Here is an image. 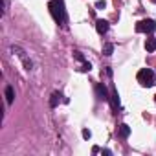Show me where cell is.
<instances>
[{
  "label": "cell",
  "instance_id": "cell-4",
  "mask_svg": "<svg viewBox=\"0 0 156 156\" xmlns=\"http://www.w3.org/2000/svg\"><path fill=\"white\" fill-rule=\"evenodd\" d=\"M96 92H98V98H99V99H103V101H108V99H110V96H108V92H107V88H105L103 83H99V85L96 87Z\"/></svg>",
  "mask_w": 156,
  "mask_h": 156
},
{
  "label": "cell",
  "instance_id": "cell-16",
  "mask_svg": "<svg viewBox=\"0 0 156 156\" xmlns=\"http://www.w3.org/2000/svg\"><path fill=\"white\" fill-rule=\"evenodd\" d=\"M154 101H156V96H154Z\"/></svg>",
  "mask_w": 156,
  "mask_h": 156
},
{
  "label": "cell",
  "instance_id": "cell-5",
  "mask_svg": "<svg viewBox=\"0 0 156 156\" xmlns=\"http://www.w3.org/2000/svg\"><path fill=\"white\" fill-rule=\"evenodd\" d=\"M96 30H98V33H107L108 31V22L107 20H103V19H99L98 22H96Z\"/></svg>",
  "mask_w": 156,
  "mask_h": 156
},
{
  "label": "cell",
  "instance_id": "cell-7",
  "mask_svg": "<svg viewBox=\"0 0 156 156\" xmlns=\"http://www.w3.org/2000/svg\"><path fill=\"white\" fill-rule=\"evenodd\" d=\"M13 99H15V90H13V87H8L6 88V101H8V105H11Z\"/></svg>",
  "mask_w": 156,
  "mask_h": 156
},
{
  "label": "cell",
  "instance_id": "cell-15",
  "mask_svg": "<svg viewBox=\"0 0 156 156\" xmlns=\"http://www.w3.org/2000/svg\"><path fill=\"white\" fill-rule=\"evenodd\" d=\"M90 136H92V132H90L88 129H85V130H83V138H85V140H90Z\"/></svg>",
  "mask_w": 156,
  "mask_h": 156
},
{
  "label": "cell",
  "instance_id": "cell-2",
  "mask_svg": "<svg viewBox=\"0 0 156 156\" xmlns=\"http://www.w3.org/2000/svg\"><path fill=\"white\" fill-rule=\"evenodd\" d=\"M138 83L141 87H152L156 83V73L151 68H141L138 72Z\"/></svg>",
  "mask_w": 156,
  "mask_h": 156
},
{
  "label": "cell",
  "instance_id": "cell-17",
  "mask_svg": "<svg viewBox=\"0 0 156 156\" xmlns=\"http://www.w3.org/2000/svg\"><path fill=\"white\" fill-rule=\"evenodd\" d=\"M152 2H156V0H152Z\"/></svg>",
  "mask_w": 156,
  "mask_h": 156
},
{
  "label": "cell",
  "instance_id": "cell-10",
  "mask_svg": "<svg viewBox=\"0 0 156 156\" xmlns=\"http://www.w3.org/2000/svg\"><path fill=\"white\" fill-rule=\"evenodd\" d=\"M61 98H62V96H61V92H53V96H51V101H50V105H51V107H57V103L61 101Z\"/></svg>",
  "mask_w": 156,
  "mask_h": 156
},
{
  "label": "cell",
  "instance_id": "cell-3",
  "mask_svg": "<svg viewBox=\"0 0 156 156\" xmlns=\"http://www.w3.org/2000/svg\"><path fill=\"white\" fill-rule=\"evenodd\" d=\"M154 30H156V22L151 20V19L140 20V22L136 24V31H140V33H151V31H154Z\"/></svg>",
  "mask_w": 156,
  "mask_h": 156
},
{
  "label": "cell",
  "instance_id": "cell-8",
  "mask_svg": "<svg viewBox=\"0 0 156 156\" xmlns=\"http://www.w3.org/2000/svg\"><path fill=\"white\" fill-rule=\"evenodd\" d=\"M129 134H130V127L129 125H119V136L121 138H129Z\"/></svg>",
  "mask_w": 156,
  "mask_h": 156
},
{
  "label": "cell",
  "instance_id": "cell-9",
  "mask_svg": "<svg viewBox=\"0 0 156 156\" xmlns=\"http://www.w3.org/2000/svg\"><path fill=\"white\" fill-rule=\"evenodd\" d=\"M145 50H147V51H154V50H156V39H147Z\"/></svg>",
  "mask_w": 156,
  "mask_h": 156
},
{
  "label": "cell",
  "instance_id": "cell-11",
  "mask_svg": "<svg viewBox=\"0 0 156 156\" xmlns=\"http://www.w3.org/2000/svg\"><path fill=\"white\" fill-rule=\"evenodd\" d=\"M112 51H114V44H105L103 46V53L105 55H112Z\"/></svg>",
  "mask_w": 156,
  "mask_h": 156
},
{
  "label": "cell",
  "instance_id": "cell-13",
  "mask_svg": "<svg viewBox=\"0 0 156 156\" xmlns=\"http://www.w3.org/2000/svg\"><path fill=\"white\" fill-rule=\"evenodd\" d=\"M96 8L98 9H105L107 8V2H105V0H99V2H96Z\"/></svg>",
  "mask_w": 156,
  "mask_h": 156
},
{
  "label": "cell",
  "instance_id": "cell-6",
  "mask_svg": "<svg viewBox=\"0 0 156 156\" xmlns=\"http://www.w3.org/2000/svg\"><path fill=\"white\" fill-rule=\"evenodd\" d=\"M110 101H112V108L116 110V108L119 107V94H118V90H116V88H112V94H110Z\"/></svg>",
  "mask_w": 156,
  "mask_h": 156
},
{
  "label": "cell",
  "instance_id": "cell-14",
  "mask_svg": "<svg viewBox=\"0 0 156 156\" xmlns=\"http://www.w3.org/2000/svg\"><path fill=\"white\" fill-rule=\"evenodd\" d=\"M81 70H83V72H90V70H92V64H90V62H83V68H81Z\"/></svg>",
  "mask_w": 156,
  "mask_h": 156
},
{
  "label": "cell",
  "instance_id": "cell-1",
  "mask_svg": "<svg viewBox=\"0 0 156 156\" xmlns=\"http://www.w3.org/2000/svg\"><path fill=\"white\" fill-rule=\"evenodd\" d=\"M48 9H50L53 20H55L57 24H64L66 13H64V4H62V0H51V2L48 4Z\"/></svg>",
  "mask_w": 156,
  "mask_h": 156
},
{
  "label": "cell",
  "instance_id": "cell-12",
  "mask_svg": "<svg viewBox=\"0 0 156 156\" xmlns=\"http://www.w3.org/2000/svg\"><path fill=\"white\" fill-rule=\"evenodd\" d=\"M73 57H75L77 61H81V62H85V57H83V53H81V51H73Z\"/></svg>",
  "mask_w": 156,
  "mask_h": 156
}]
</instances>
